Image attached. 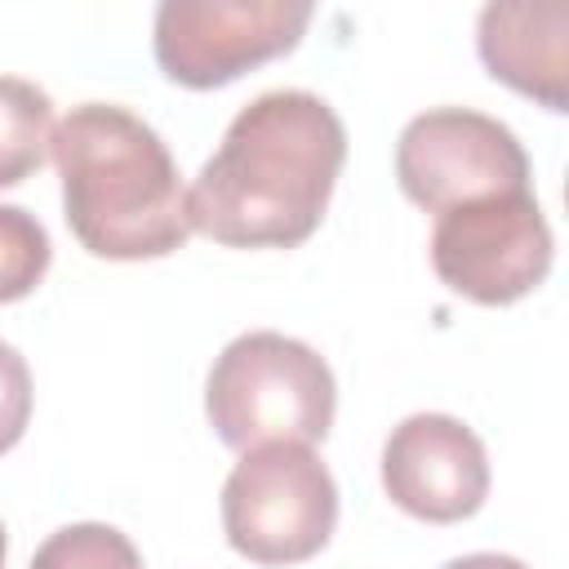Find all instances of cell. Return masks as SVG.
I'll return each mask as SVG.
<instances>
[{"mask_svg":"<svg viewBox=\"0 0 569 569\" xmlns=\"http://www.w3.org/2000/svg\"><path fill=\"white\" fill-rule=\"evenodd\" d=\"M431 267L440 284L480 307H507L533 293L551 271V227L533 191L485 196L436 213Z\"/></svg>","mask_w":569,"mask_h":569,"instance_id":"8992f818","label":"cell"},{"mask_svg":"<svg viewBox=\"0 0 569 569\" xmlns=\"http://www.w3.org/2000/svg\"><path fill=\"white\" fill-rule=\"evenodd\" d=\"M440 569H525L516 556H498V551H471V556H458Z\"/></svg>","mask_w":569,"mask_h":569,"instance_id":"5bb4252c","label":"cell"},{"mask_svg":"<svg viewBox=\"0 0 569 569\" xmlns=\"http://www.w3.org/2000/svg\"><path fill=\"white\" fill-rule=\"evenodd\" d=\"M347 160L338 111L307 89L258 93L187 191L191 231L227 249H293L329 209Z\"/></svg>","mask_w":569,"mask_h":569,"instance_id":"6da1fadb","label":"cell"},{"mask_svg":"<svg viewBox=\"0 0 569 569\" xmlns=\"http://www.w3.org/2000/svg\"><path fill=\"white\" fill-rule=\"evenodd\" d=\"M311 4L298 0H160L151 44L182 89H218L298 49Z\"/></svg>","mask_w":569,"mask_h":569,"instance_id":"5b68a950","label":"cell"},{"mask_svg":"<svg viewBox=\"0 0 569 569\" xmlns=\"http://www.w3.org/2000/svg\"><path fill=\"white\" fill-rule=\"evenodd\" d=\"M396 182L418 209L445 213L485 196L529 191V156L502 120L471 107H431L400 129Z\"/></svg>","mask_w":569,"mask_h":569,"instance_id":"52a82bcc","label":"cell"},{"mask_svg":"<svg viewBox=\"0 0 569 569\" xmlns=\"http://www.w3.org/2000/svg\"><path fill=\"white\" fill-rule=\"evenodd\" d=\"M333 525L338 485L311 445H253L222 485V533L253 565H302Z\"/></svg>","mask_w":569,"mask_h":569,"instance_id":"277c9868","label":"cell"},{"mask_svg":"<svg viewBox=\"0 0 569 569\" xmlns=\"http://www.w3.org/2000/svg\"><path fill=\"white\" fill-rule=\"evenodd\" d=\"M53 138V102L22 76H0V187H18L44 164Z\"/></svg>","mask_w":569,"mask_h":569,"instance_id":"30bf717a","label":"cell"},{"mask_svg":"<svg viewBox=\"0 0 569 569\" xmlns=\"http://www.w3.org/2000/svg\"><path fill=\"white\" fill-rule=\"evenodd\" d=\"M338 409L325 356L276 329L240 333L222 347L204 382V413L222 445L253 449L271 440L316 445Z\"/></svg>","mask_w":569,"mask_h":569,"instance_id":"3957f363","label":"cell"},{"mask_svg":"<svg viewBox=\"0 0 569 569\" xmlns=\"http://www.w3.org/2000/svg\"><path fill=\"white\" fill-rule=\"evenodd\" d=\"M476 49L493 80L542 102L547 111H569V9L493 0L480 9Z\"/></svg>","mask_w":569,"mask_h":569,"instance_id":"9c48e42d","label":"cell"},{"mask_svg":"<svg viewBox=\"0 0 569 569\" xmlns=\"http://www.w3.org/2000/svg\"><path fill=\"white\" fill-rule=\"evenodd\" d=\"M53 244L36 213L22 204H0V302L27 298L49 271Z\"/></svg>","mask_w":569,"mask_h":569,"instance_id":"7c38bea8","label":"cell"},{"mask_svg":"<svg viewBox=\"0 0 569 569\" xmlns=\"http://www.w3.org/2000/svg\"><path fill=\"white\" fill-rule=\"evenodd\" d=\"M49 147L67 227L93 258L142 262L187 244V191L147 120L116 102H80L53 124Z\"/></svg>","mask_w":569,"mask_h":569,"instance_id":"7a4b0ae2","label":"cell"},{"mask_svg":"<svg viewBox=\"0 0 569 569\" xmlns=\"http://www.w3.org/2000/svg\"><path fill=\"white\" fill-rule=\"evenodd\" d=\"M0 569H4V525H0Z\"/></svg>","mask_w":569,"mask_h":569,"instance_id":"9a60e30c","label":"cell"},{"mask_svg":"<svg viewBox=\"0 0 569 569\" xmlns=\"http://www.w3.org/2000/svg\"><path fill=\"white\" fill-rule=\"evenodd\" d=\"M31 422V369L18 347L0 342V453H9Z\"/></svg>","mask_w":569,"mask_h":569,"instance_id":"4fadbf2b","label":"cell"},{"mask_svg":"<svg viewBox=\"0 0 569 569\" xmlns=\"http://www.w3.org/2000/svg\"><path fill=\"white\" fill-rule=\"evenodd\" d=\"M31 569H142V556L116 525L84 520L49 533L36 547Z\"/></svg>","mask_w":569,"mask_h":569,"instance_id":"8fae6325","label":"cell"},{"mask_svg":"<svg viewBox=\"0 0 569 569\" xmlns=\"http://www.w3.org/2000/svg\"><path fill=\"white\" fill-rule=\"evenodd\" d=\"M382 489L427 525L467 520L489 498L485 445L453 413H409L382 445Z\"/></svg>","mask_w":569,"mask_h":569,"instance_id":"ba28073f","label":"cell"}]
</instances>
